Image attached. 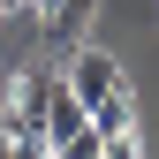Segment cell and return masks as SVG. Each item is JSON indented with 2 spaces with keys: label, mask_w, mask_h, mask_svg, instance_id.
<instances>
[{
  "label": "cell",
  "mask_w": 159,
  "mask_h": 159,
  "mask_svg": "<svg viewBox=\"0 0 159 159\" xmlns=\"http://www.w3.org/2000/svg\"><path fill=\"white\" fill-rule=\"evenodd\" d=\"M61 84L76 91V106H84V121H91V106H106L114 91H129V76H121V61H114V53H98V46H84L68 61V76Z\"/></svg>",
  "instance_id": "cell-1"
},
{
  "label": "cell",
  "mask_w": 159,
  "mask_h": 159,
  "mask_svg": "<svg viewBox=\"0 0 159 159\" xmlns=\"http://www.w3.org/2000/svg\"><path fill=\"white\" fill-rule=\"evenodd\" d=\"M91 129L98 136H136V91H114L106 106H91Z\"/></svg>",
  "instance_id": "cell-4"
},
{
  "label": "cell",
  "mask_w": 159,
  "mask_h": 159,
  "mask_svg": "<svg viewBox=\"0 0 159 159\" xmlns=\"http://www.w3.org/2000/svg\"><path fill=\"white\" fill-rule=\"evenodd\" d=\"M0 8H23V0H0Z\"/></svg>",
  "instance_id": "cell-6"
},
{
  "label": "cell",
  "mask_w": 159,
  "mask_h": 159,
  "mask_svg": "<svg viewBox=\"0 0 159 159\" xmlns=\"http://www.w3.org/2000/svg\"><path fill=\"white\" fill-rule=\"evenodd\" d=\"M98 144H106L98 129H76L68 144H53V159H98Z\"/></svg>",
  "instance_id": "cell-5"
},
{
  "label": "cell",
  "mask_w": 159,
  "mask_h": 159,
  "mask_svg": "<svg viewBox=\"0 0 159 159\" xmlns=\"http://www.w3.org/2000/svg\"><path fill=\"white\" fill-rule=\"evenodd\" d=\"M30 8H38V23H46V46L61 53V46H76V38L91 30L98 0H30Z\"/></svg>",
  "instance_id": "cell-2"
},
{
  "label": "cell",
  "mask_w": 159,
  "mask_h": 159,
  "mask_svg": "<svg viewBox=\"0 0 159 159\" xmlns=\"http://www.w3.org/2000/svg\"><path fill=\"white\" fill-rule=\"evenodd\" d=\"M0 159H15V152H8V144H0Z\"/></svg>",
  "instance_id": "cell-7"
},
{
  "label": "cell",
  "mask_w": 159,
  "mask_h": 159,
  "mask_svg": "<svg viewBox=\"0 0 159 159\" xmlns=\"http://www.w3.org/2000/svg\"><path fill=\"white\" fill-rule=\"evenodd\" d=\"M38 129H46V144H68L76 129H91V121H84V106H76V91L61 84V76H53V98H46V121H38Z\"/></svg>",
  "instance_id": "cell-3"
}]
</instances>
